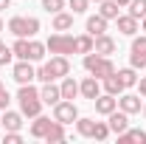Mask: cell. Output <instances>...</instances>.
Listing matches in <instances>:
<instances>
[{
  "label": "cell",
  "mask_w": 146,
  "mask_h": 144,
  "mask_svg": "<svg viewBox=\"0 0 146 144\" xmlns=\"http://www.w3.org/2000/svg\"><path fill=\"white\" fill-rule=\"evenodd\" d=\"M48 51L51 54H76V37L73 34H68V31H56V34H51L48 37Z\"/></svg>",
  "instance_id": "3"
},
{
  "label": "cell",
  "mask_w": 146,
  "mask_h": 144,
  "mask_svg": "<svg viewBox=\"0 0 146 144\" xmlns=\"http://www.w3.org/2000/svg\"><path fill=\"white\" fill-rule=\"evenodd\" d=\"M141 113H143V119H146V105H143V110H141Z\"/></svg>",
  "instance_id": "44"
},
{
  "label": "cell",
  "mask_w": 146,
  "mask_h": 144,
  "mask_svg": "<svg viewBox=\"0 0 146 144\" xmlns=\"http://www.w3.org/2000/svg\"><path fill=\"white\" fill-rule=\"evenodd\" d=\"M65 139H68V130H65V124L54 119V124H51V130L45 133V141H48V144H59V141H65Z\"/></svg>",
  "instance_id": "23"
},
{
  "label": "cell",
  "mask_w": 146,
  "mask_h": 144,
  "mask_svg": "<svg viewBox=\"0 0 146 144\" xmlns=\"http://www.w3.org/2000/svg\"><path fill=\"white\" fill-rule=\"evenodd\" d=\"M141 28H143V31H146V17H143V20H141Z\"/></svg>",
  "instance_id": "42"
},
{
  "label": "cell",
  "mask_w": 146,
  "mask_h": 144,
  "mask_svg": "<svg viewBox=\"0 0 146 144\" xmlns=\"http://www.w3.org/2000/svg\"><path fill=\"white\" fill-rule=\"evenodd\" d=\"M93 130H96V119H87V116H79L76 119V133L82 139H93Z\"/></svg>",
  "instance_id": "24"
},
{
  "label": "cell",
  "mask_w": 146,
  "mask_h": 144,
  "mask_svg": "<svg viewBox=\"0 0 146 144\" xmlns=\"http://www.w3.org/2000/svg\"><path fill=\"white\" fill-rule=\"evenodd\" d=\"M68 9H70L73 14H84L90 9V0H68Z\"/></svg>",
  "instance_id": "32"
},
{
  "label": "cell",
  "mask_w": 146,
  "mask_h": 144,
  "mask_svg": "<svg viewBox=\"0 0 146 144\" xmlns=\"http://www.w3.org/2000/svg\"><path fill=\"white\" fill-rule=\"evenodd\" d=\"M42 9H45L48 14H56V11L68 9V0H42Z\"/></svg>",
  "instance_id": "30"
},
{
  "label": "cell",
  "mask_w": 146,
  "mask_h": 144,
  "mask_svg": "<svg viewBox=\"0 0 146 144\" xmlns=\"http://www.w3.org/2000/svg\"><path fill=\"white\" fill-rule=\"evenodd\" d=\"M118 144H146V133L141 127H127L124 133H118Z\"/></svg>",
  "instance_id": "18"
},
{
  "label": "cell",
  "mask_w": 146,
  "mask_h": 144,
  "mask_svg": "<svg viewBox=\"0 0 146 144\" xmlns=\"http://www.w3.org/2000/svg\"><path fill=\"white\" fill-rule=\"evenodd\" d=\"M118 9H121V6H118L115 0H101V3H98V14L107 17V20H115V17H118Z\"/></svg>",
  "instance_id": "26"
},
{
  "label": "cell",
  "mask_w": 146,
  "mask_h": 144,
  "mask_svg": "<svg viewBox=\"0 0 146 144\" xmlns=\"http://www.w3.org/2000/svg\"><path fill=\"white\" fill-rule=\"evenodd\" d=\"M11 79H14L17 85H28V82H34V79H36L34 62H28V59H17L14 68H11Z\"/></svg>",
  "instance_id": "6"
},
{
  "label": "cell",
  "mask_w": 146,
  "mask_h": 144,
  "mask_svg": "<svg viewBox=\"0 0 146 144\" xmlns=\"http://www.w3.org/2000/svg\"><path fill=\"white\" fill-rule=\"evenodd\" d=\"M17 102H20V113H23V116H28V119L39 116L42 108H45V102H42V96H39V88H34L31 82H28V85H20Z\"/></svg>",
  "instance_id": "1"
},
{
  "label": "cell",
  "mask_w": 146,
  "mask_h": 144,
  "mask_svg": "<svg viewBox=\"0 0 146 144\" xmlns=\"http://www.w3.org/2000/svg\"><path fill=\"white\" fill-rule=\"evenodd\" d=\"M93 51L101 54V57H110V54L118 51V42H115L110 34H98V37H93Z\"/></svg>",
  "instance_id": "9"
},
{
  "label": "cell",
  "mask_w": 146,
  "mask_h": 144,
  "mask_svg": "<svg viewBox=\"0 0 146 144\" xmlns=\"http://www.w3.org/2000/svg\"><path fill=\"white\" fill-rule=\"evenodd\" d=\"M132 54H146V34H141V37H135L132 40V48H129Z\"/></svg>",
  "instance_id": "33"
},
{
  "label": "cell",
  "mask_w": 146,
  "mask_h": 144,
  "mask_svg": "<svg viewBox=\"0 0 146 144\" xmlns=\"http://www.w3.org/2000/svg\"><path fill=\"white\" fill-rule=\"evenodd\" d=\"M90 3H101V0H90Z\"/></svg>",
  "instance_id": "46"
},
{
  "label": "cell",
  "mask_w": 146,
  "mask_h": 144,
  "mask_svg": "<svg viewBox=\"0 0 146 144\" xmlns=\"http://www.w3.org/2000/svg\"><path fill=\"white\" fill-rule=\"evenodd\" d=\"M45 65H48V71H51V76H54V82L70 73V59H68L65 54H54L48 62H45Z\"/></svg>",
  "instance_id": "7"
},
{
  "label": "cell",
  "mask_w": 146,
  "mask_h": 144,
  "mask_svg": "<svg viewBox=\"0 0 146 144\" xmlns=\"http://www.w3.org/2000/svg\"><path fill=\"white\" fill-rule=\"evenodd\" d=\"M84 71L93 73L96 79H104V76H110V73H115V62L110 59V57H101L96 54V51H90V54H84Z\"/></svg>",
  "instance_id": "2"
},
{
  "label": "cell",
  "mask_w": 146,
  "mask_h": 144,
  "mask_svg": "<svg viewBox=\"0 0 146 144\" xmlns=\"http://www.w3.org/2000/svg\"><path fill=\"white\" fill-rule=\"evenodd\" d=\"M138 90H141V96L146 99V76H141V79H138Z\"/></svg>",
  "instance_id": "39"
},
{
  "label": "cell",
  "mask_w": 146,
  "mask_h": 144,
  "mask_svg": "<svg viewBox=\"0 0 146 144\" xmlns=\"http://www.w3.org/2000/svg\"><path fill=\"white\" fill-rule=\"evenodd\" d=\"M59 90H62V99H76V96H79V82H76L70 73H68V76H62Z\"/></svg>",
  "instance_id": "22"
},
{
  "label": "cell",
  "mask_w": 146,
  "mask_h": 144,
  "mask_svg": "<svg viewBox=\"0 0 146 144\" xmlns=\"http://www.w3.org/2000/svg\"><path fill=\"white\" fill-rule=\"evenodd\" d=\"M9 6H11V0H0V11H3V9H9Z\"/></svg>",
  "instance_id": "40"
},
{
  "label": "cell",
  "mask_w": 146,
  "mask_h": 144,
  "mask_svg": "<svg viewBox=\"0 0 146 144\" xmlns=\"http://www.w3.org/2000/svg\"><path fill=\"white\" fill-rule=\"evenodd\" d=\"M51 124H54V116H34V122H31V127H28V133L34 136V139H45V133L51 130Z\"/></svg>",
  "instance_id": "13"
},
{
  "label": "cell",
  "mask_w": 146,
  "mask_h": 144,
  "mask_svg": "<svg viewBox=\"0 0 146 144\" xmlns=\"http://www.w3.org/2000/svg\"><path fill=\"white\" fill-rule=\"evenodd\" d=\"M138 23H141V20H135L132 14H118V17H115L118 31L127 34V37H135V34H138Z\"/></svg>",
  "instance_id": "16"
},
{
  "label": "cell",
  "mask_w": 146,
  "mask_h": 144,
  "mask_svg": "<svg viewBox=\"0 0 146 144\" xmlns=\"http://www.w3.org/2000/svg\"><path fill=\"white\" fill-rule=\"evenodd\" d=\"M93 51V34H79L76 37V54H90Z\"/></svg>",
  "instance_id": "27"
},
{
  "label": "cell",
  "mask_w": 146,
  "mask_h": 144,
  "mask_svg": "<svg viewBox=\"0 0 146 144\" xmlns=\"http://www.w3.org/2000/svg\"><path fill=\"white\" fill-rule=\"evenodd\" d=\"M101 90H104V93H112V96H121L127 88H124V82H121L118 73H110V76L101 79Z\"/></svg>",
  "instance_id": "19"
},
{
  "label": "cell",
  "mask_w": 146,
  "mask_h": 144,
  "mask_svg": "<svg viewBox=\"0 0 146 144\" xmlns=\"http://www.w3.org/2000/svg\"><path fill=\"white\" fill-rule=\"evenodd\" d=\"M107 26H110L107 17H101V14H90L87 23H84V31L93 34V37H98V34H107Z\"/></svg>",
  "instance_id": "14"
},
{
  "label": "cell",
  "mask_w": 146,
  "mask_h": 144,
  "mask_svg": "<svg viewBox=\"0 0 146 144\" xmlns=\"http://www.w3.org/2000/svg\"><path fill=\"white\" fill-rule=\"evenodd\" d=\"M45 54H48V45L34 40V37H28V62H42Z\"/></svg>",
  "instance_id": "21"
},
{
  "label": "cell",
  "mask_w": 146,
  "mask_h": 144,
  "mask_svg": "<svg viewBox=\"0 0 146 144\" xmlns=\"http://www.w3.org/2000/svg\"><path fill=\"white\" fill-rule=\"evenodd\" d=\"M39 96H42V102H45L48 108H54L56 102L62 99V90H59V85H54V82H42V88H39Z\"/></svg>",
  "instance_id": "15"
},
{
  "label": "cell",
  "mask_w": 146,
  "mask_h": 144,
  "mask_svg": "<svg viewBox=\"0 0 146 144\" xmlns=\"http://www.w3.org/2000/svg\"><path fill=\"white\" fill-rule=\"evenodd\" d=\"M20 141H23V133H20V130H6L3 144H20Z\"/></svg>",
  "instance_id": "34"
},
{
  "label": "cell",
  "mask_w": 146,
  "mask_h": 144,
  "mask_svg": "<svg viewBox=\"0 0 146 144\" xmlns=\"http://www.w3.org/2000/svg\"><path fill=\"white\" fill-rule=\"evenodd\" d=\"M129 14L135 20H143L146 17V0H129Z\"/></svg>",
  "instance_id": "29"
},
{
  "label": "cell",
  "mask_w": 146,
  "mask_h": 144,
  "mask_svg": "<svg viewBox=\"0 0 146 144\" xmlns=\"http://www.w3.org/2000/svg\"><path fill=\"white\" fill-rule=\"evenodd\" d=\"M11 51H14L17 59H28V37H17L14 45H11Z\"/></svg>",
  "instance_id": "28"
},
{
  "label": "cell",
  "mask_w": 146,
  "mask_h": 144,
  "mask_svg": "<svg viewBox=\"0 0 146 144\" xmlns=\"http://www.w3.org/2000/svg\"><path fill=\"white\" fill-rule=\"evenodd\" d=\"M0 127H3V124H0Z\"/></svg>",
  "instance_id": "47"
},
{
  "label": "cell",
  "mask_w": 146,
  "mask_h": 144,
  "mask_svg": "<svg viewBox=\"0 0 146 144\" xmlns=\"http://www.w3.org/2000/svg\"><path fill=\"white\" fill-rule=\"evenodd\" d=\"M54 119L62 122V124H73L79 119V108L73 105V99H59L54 105Z\"/></svg>",
  "instance_id": "5"
},
{
  "label": "cell",
  "mask_w": 146,
  "mask_h": 144,
  "mask_svg": "<svg viewBox=\"0 0 146 144\" xmlns=\"http://www.w3.org/2000/svg\"><path fill=\"white\" fill-rule=\"evenodd\" d=\"M11 59H14V51L6 45V48L0 51V65H11Z\"/></svg>",
  "instance_id": "38"
},
{
  "label": "cell",
  "mask_w": 146,
  "mask_h": 144,
  "mask_svg": "<svg viewBox=\"0 0 146 144\" xmlns=\"http://www.w3.org/2000/svg\"><path fill=\"white\" fill-rule=\"evenodd\" d=\"M93 105H96V113H101V116H110L112 110L118 108V96H112V93H98L96 99H93Z\"/></svg>",
  "instance_id": "10"
},
{
  "label": "cell",
  "mask_w": 146,
  "mask_h": 144,
  "mask_svg": "<svg viewBox=\"0 0 146 144\" xmlns=\"http://www.w3.org/2000/svg\"><path fill=\"white\" fill-rule=\"evenodd\" d=\"M107 124H110V133H115V136H118V133H124V130L129 127V113H124V110L115 108V110L107 116Z\"/></svg>",
  "instance_id": "12"
},
{
  "label": "cell",
  "mask_w": 146,
  "mask_h": 144,
  "mask_svg": "<svg viewBox=\"0 0 146 144\" xmlns=\"http://www.w3.org/2000/svg\"><path fill=\"white\" fill-rule=\"evenodd\" d=\"M36 79H39V82H54V76H51V71H48V65H45V62L36 68Z\"/></svg>",
  "instance_id": "36"
},
{
  "label": "cell",
  "mask_w": 146,
  "mask_h": 144,
  "mask_svg": "<svg viewBox=\"0 0 146 144\" xmlns=\"http://www.w3.org/2000/svg\"><path fill=\"white\" fill-rule=\"evenodd\" d=\"M9 31L14 37H36L39 31V20L36 17H23V14H14L9 20Z\"/></svg>",
  "instance_id": "4"
},
{
  "label": "cell",
  "mask_w": 146,
  "mask_h": 144,
  "mask_svg": "<svg viewBox=\"0 0 146 144\" xmlns=\"http://www.w3.org/2000/svg\"><path fill=\"white\" fill-rule=\"evenodd\" d=\"M98 93H101V79H96V76H84V79H82V82H79V96H84V99H96V96H98Z\"/></svg>",
  "instance_id": "11"
},
{
  "label": "cell",
  "mask_w": 146,
  "mask_h": 144,
  "mask_svg": "<svg viewBox=\"0 0 146 144\" xmlns=\"http://www.w3.org/2000/svg\"><path fill=\"white\" fill-rule=\"evenodd\" d=\"M93 139H96V141H107V139H110V124H107V122H96Z\"/></svg>",
  "instance_id": "31"
},
{
  "label": "cell",
  "mask_w": 146,
  "mask_h": 144,
  "mask_svg": "<svg viewBox=\"0 0 146 144\" xmlns=\"http://www.w3.org/2000/svg\"><path fill=\"white\" fill-rule=\"evenodd\" d=\"M129 65L132 68H146V54H132L129 51Z\"/></svg>",
  "instance_id": "35"
},
{
  "label": "cell",
  "mask_w": 146,
  "mask_h": 144,
  "mask_svg": "<svg viewBox=\"0 0 146 144\" xmlns=\"http://www.w3.org/2000/svg\"><path fill=\"white\" fill-rule=\"evenodd\" d=\"M73 17H76L73 11H65V9H62V11H56V14H54L51 28H54V31H70V28H73Z\"/></svg>",
  "instance_id": "17"
},
{
  "label": "cell",
  "mask_w": 146,
  "mask_h": 144,
  "mask_svg": "<svg viewBox=\"0 0 146 144\" xmlns=\"http://www.w3.org/2000/svg\"><path fill=\"white\" fill-rule=\"evenodd\" d=\"M0 31H3V20H0Z\"/></svg>",
  "instance_id": "45"
},
{
  "label": "cell",
  "mask_w": 146,
  "mask_h": 144,
  "mask_svg": "<svg viewBox=\"0 0 146 144\" xmlns=\"http://www.w3.org/2000/svg\"><path fill=\"white\" fill-rule=\"evenodd\" d=\"M9 102H11V96H9V90H6V85L0 82V110L9 108Z\"/></svg>",
  "instance_id": "37"
},
{
  "label": "cell",
  "mask_w": 146,
  "mask_h": 144,
  "mask_svg": "<svg viewBox=\"0 0 146 144\" xmlns=\"http://www.w3.org/2000/svg\"><path fill=\"white\" fill-rule=\"evenodd\" d=\"M115 3H118V6H129V0H115Z\"/></svg>",
  "instance_id": "41"
},
{
  "label": "cell",
  "mask_w": 146,
  "mask_h": 144,
  "mask_svg": "<svg viewBox=\"0 0 146 144\" xmlns=\"http://www.w3.org/2000/svg\"><path fill=\"white\" fill-rule=\"evenodd\" d=\"M3 48H6V42H3V40H0V51H3Z\"/></svg>",
  "instance_id": "43"
},
{
  "label": "cell",
  "mask_w": 146,
  "mask_h": 144,
  "mask_svg": "<svg viewBox=\"0 0 146 144\" xmlns=\"http://www.w3.org/2000/svg\"><path fill=\"white\" fill-rule=\"evenodd\" d=\"M0 124H3V130H20V127H23V113L6 108L3 116H0Z\"/></svg>",
  "instance_id": "20"
},
{
  "label": "cell",
  "mask_w": 146,
  "mask_h": 144,
  "mask_svg": "<svg viewBox=\"0 0 146 144\" xmlns=\"http://www.w3.org/2000/svg\"><path fill=\"white\" fill-rule=\"evenodd\" d=\"M118 110H124V113H129V116L141 113V110H143L141 93H121V96H118Z\"/></svg>",
  "instance_id": "8"
},
{
  "label": "cell",
  "mask_w": 146,
  "mask_h": 144,
  "mask_svg": "<svg viewBox=\"0 0 146 144\" xmlns=\"http://www.w3.org/2000/svg\"><path fill=\"white\" fill-rule=\"evenodd\" d=\"M118 76H121V82H124V88H135V85H138V79H141V76H138V68H132V65H129V68H118Z\"/></svg>",
  "instance_id": "25"
}]
</instances>
